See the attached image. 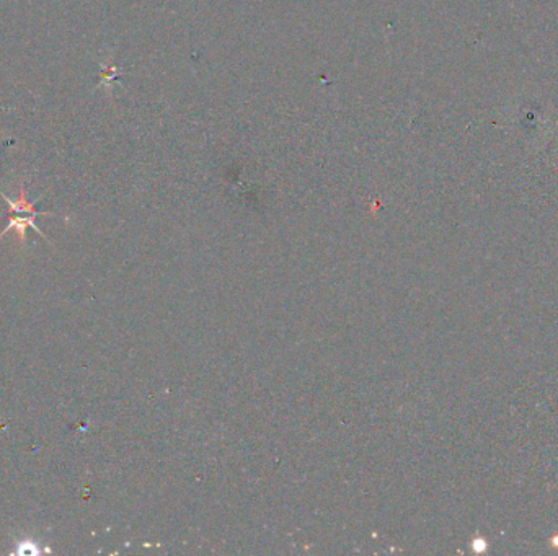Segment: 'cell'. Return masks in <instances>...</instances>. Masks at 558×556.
<instances>
[{
    "instance_id": "6da1fadb",
    "label": "cell",
    "mask_w": 558,
    "mask_h": 556,
    "mask_svg": "<svg viewBox=\"0 0 558 556\" xmlns=\"http://www.w3.org/2000/svg\"><path fill=\"white\" fill-rule=\"evenodd\" d=\"M35 217L36 214H28V212H20V214H15V216H10V219H8V225L6 227V230L0 234V239H2L3 235L7 234V232H17L18 234V239H20L22 243H25V239H27V227H31L33 230L38 232L41 236L43 232L38 229V225L35 224Z\"/></svg>"
},
{
    "instance_id": "7a4b0ae2",
    "label": "cell",
    "mask_w": 558,
    "mask_h": 556,
    "mask_svg": "<svg viewBox=\"0 0 558 556\" xmlns=\"http://www.w3.org/2000/svg\"><path fill=\"white\" fill-rule=\"evenodd\" d=\"M0 195H2L3 200H6V202L8 204V209H10V212H13V214H20V212H28V214H36V216H50V212L36 211L35 204H31V202H28V200H27V191H25V188H23V186L20 188V197H18L17 201H12L10 197L3 195L2 191H0Z\"/></svg>"
}]
</instances>
